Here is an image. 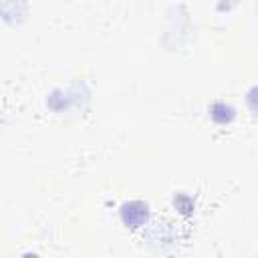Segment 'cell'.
<instances>
[{
  "label": "cell",
  "mask_w": 258,
  "mask_h": 258,
  "mask_svg": "<svg viewBox=\"0 0 258 258\" xmlns=\"http://www.w3.org/2000/svg\"><path fill=\"white\" fill-rule=\"evenodd\" d=\"M254 93H258V89H254ZM248 103H250V107H252L254 111H258V97L250 95V97H248Z\"/></svg>",
  "instance_id": "cell-1"
}]
</instances>
